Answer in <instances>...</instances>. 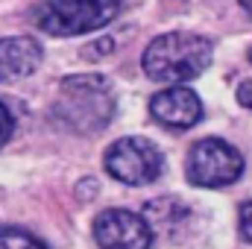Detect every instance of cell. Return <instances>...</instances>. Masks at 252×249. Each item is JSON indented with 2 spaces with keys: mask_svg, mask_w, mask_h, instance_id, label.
<instances>
[{
  "mask_svg": "<svg viewBox=\"0 0 252 249\" xmlns=\"http://www.w3.org/2000/svg\"><path fill=\"white\" fill-rule=\"evenodd\" d=\"M53 112L73 132L94 135V132L106 129L115 118V94H112L109 79L97 76V73L64 76Z\"/></svg>",
  "mask_w": 252,
  "mask_h": 249,
  "instance_id": "1",
  "label": "cell"
},
{
  "mask_svg": "<svg viewBox=\"0 0 252 249\" xmlns=\"http://www.w3.org/2000/svg\"><path fill=\"white\" fill-rule=\"evenodd\" d=\"M214 56V44L196 32H164L144 50V73L156 82H188L199 76Z\"/></svg>",
  "mask_w": 252,
  "mask_h": 249,
  "instance_id": "2",
  "label": "cell"
},
{
  "mask_svg": "<svg viewBox=\"0 0 252 249\" xmlns=\"http://www.w3.org/2000/svg\"><path fill=\"white\" fill-rule=\"evenodd\" d=\"M121 6L124 0H41L35 6V24L50 35L70 38L103 30L118 18Z\"/></svg>",
  "mask_w": 252,
  "mask_h": 249,
  "instance_id": "3",
  "label": "cell"
},
{
  "mask_svg": "<svg viewBox=\"0 0 252 249\" xmlns=\"http://www.w3.org/2000/svg\"><path fill=\"white\" fill-rule=\"evenodd\" d=\"M185 176L196 187H226L244 176V156L223 138H202L185 158Z\"/></svg>",
  "mask_w": 252,
  "mask_h": 249,
  "instance_id": "4",
  "label": "cell"
},
{
  "mask_svg": "<svg viewBox=\"0 0 252 249\" xmlns=\"http://www.w3.org/2000/svg\"><path fill=\"white\" fill-rule=\"evenodd\" d=\"M103 167L112 179L124 185H150L161 173V153L153 141L141 135H126L106 150Z\"/></svg>",
  "mask_w": 252,
  "mask_h": 249,
  "instance_id": "5",
  "label": "cell"
},
{
  "mask_svg": "<svg viewBox=\"0 0 252 249\" xmlns=\"http://www.w3.org/2000/svg\"><path fill=\"white\" fill-rule=\"evenodd\" d=\"M94 241L100 249H153V229L126 208H106L94 220Z\"/></svg>",
  "mask_w": 252,
  "mask_h": 249,
  "instance_id": "6",
  "label": "cell"
},
{
  "mask_svg": "<svg viewBox=\"0 0 252 249\" xmlns=\"http://www.w3.org/2000/svg\"><path fill=\"white\" fill-rule=\"evenodd\" d=\"M150 115L167 129H190L202 121V103L185 85H170L150 97Z\"/></svg>",
  "mask_w": 252,
  "mask_h": 249,
  "instance_id": "7",
  "label": "cell"
},
{
  "mask_svg": "<svg viewBox=\"0 0 252 249\" xmlns=\"http://www.w3.org/2000/svg\"><path fill=\"white\" fill-rule=\"evenodd\" d=\"M41 44L32 35H12L0 38V82L24 79L41 64Z\"/></svg>",
  "mask_w": 252,
  "mask_h": 249,
  "instance_id": "8",
  "label": "cell"
},
{
  "mask_svg": "<svg viewBox=\"0 0 252 249\" xmlns=\"http://www.w3.org/2000/svg\"><path fill=\"white\" fill-rule=\"evenodd\" d=\"M144 220H147V226L153 229V238H156V232H161L164 238H173V232H176L182 223H188V208H185L182 202L170 199V196H158V199L147 202Z\"/></svg>",
  "mask_w": 252,
  "mask_h": 249,
  "instance_id": "9",
  "label": "cell"
},
{
  "mask_svg": "<svg viewBox=\"0 0 252 249\" xmlns=\"http://www.w3.org/2000/svg\"><path fill=\"white\" fill-rule=\"evenodd\" d=\"M0 249H50L41 238L18 226H0Z\"/></svg>",
  "mask_w": 252,
  "mask_h": 249,
  "instance_id": "10",
  "label": "cell"
},
{
  "mask_svg": "<svg viewBox=\"0 0 252 249\" xmlns=\"http://www.w3.org/2000/svg\"><path fill=\"white\" fill-rule=\"evenodd\" d=\"M12 132H15V118H12L9 106H3V103H0V150L9 144Z\"/></svg>",
  "mask_w": 252,
  "mask_h": 249,
  "instance_id": "11",
  "label": "cell"
},
{
  "mask_svg": "<svg viewBox=\"0 0 252 249\" xmlns=\"http://www.w3.org/2000/svg\"><path fill=\"white\" fill-rule=\"evenodd\" d=\"M241 235L247 244H252V202L241 205Z\"/></svg>",
  "mask_w": 252,
  "mask_h": 249,
  "instance_id": "12",
  "label": "cell"
},
{
  "mask_svg": "<svg viewBox=\"0 0 252 249\" xmlns=\"http://www.w3.org/2000/svg\"><path fill=\"white\" fill-rule=\"evenodd\" d=\"M109 50H112V38H97L94 44L85 47V59H91L94 53H109Z\"/></svg>",
  "mask_w": 252,
  "mask_h": 249,
  "instance_id": "13",
  "label": "cell"
},
{
  "mask_svg": "<svg viewBox=\"0 0 252 249\" xmlns=\"http://www.w3.org/2000/svg\"><path fill=\"white\" fill-rule=\"evenodd\" d=\"M238 103H241V106H247V109H252V79H250V82H244V85L238 88Z\"/></svg>",
  "mask_w": 252,
  "mask_h": 249,
  "instance_id": "14",
  "label": "cell"
},
{
  "mask_svg": "<svg viewBox=\"0 0 252 249\" xmlns=\"http://www.w3.org/2000/svg\"><path fill=\"white\" fill-rule=\"evenodd\" d=\"M238 3L244 6V12H247V15H250V18H252V0H238Z\"/></svg>",
  "mask_w": 252,
  "mask_h": 249,
  "instance_id": "15",
  "label": "cell"
},
{
  "mask_svg": "<svg viewBox=\"0 0 252 249\" xmlns=\"http://www.w3.org/2000/svg\"><path fill=\"white\" fill-rule=\"evenodd\" d=\"M250 62H252V50H250Z\"/></svg>",
  "mask_w": 252,
  "mask_h": 249,
  "instance_id": "16",
  "label": "cell"
}]
</instances>
